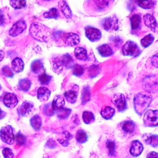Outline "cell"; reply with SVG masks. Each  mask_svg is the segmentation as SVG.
I'll use <instances>...</instances> for the list:
<instances>
[{"mask_svg": "<svg viewBox=\"0 0 158 158\" xmlns=\"http://www.w3.org/2000/svg\"><path fill=\"white\" fill-rule=\"evenodd\" d=\"M0 138L6 144L12 145L15 140L12 127L10 125L2 127L0 130Z\"/></svg>", "mask_w": 158, "mask_h": 158, "instance_id": "cell-5", "label": "cell"}, {"mask_svg": "<svg viewBox=\"0 0 158 158\" xmlns=\"http://www.w3.org/2000/svg\"><path fill=\"white\" fill-rule=\"evenodd\" d=\"M27 24L24 20H21L14 24L9 31V35L13 37L17 36L26 29Z\"/></svg>", "mask_w": 158, "mask_h": 158, "instance_id": "cell-8", "label": "cell"}, {"mask_svg": "<svg viewBox=\"0 0 158 158\" xmlns=\"http://www.w3.org/2000/svg\"><path fill=\"white\" fill-rule=\"evenodd\" d=\"M78 88L77 85H75L71 90L66 91L64 93V97L69 103L74 104L76 102L78 95Z\"/></svg>", "mask_w": 158, "mask_h": 158, "instance_id": "cell-12", "label": "cell"}, {"mask_svg": "<svg viewBox=\"0 0 158 158\" xmlns=\"http://www.w3.org/2000/svg\"><path fill=\"white\" fill-rule=\"evenodd\" d=\"M6 17L5 14L2 10H0V26H3L5 23Z\"/></svg>", "mask_w": 158, "mask_h": 158, "instance_id": "cell-46", "label": "cell"}, {"mask_svg": "<svg viewBox=\"0 0 158 158\" xmlns=\"http://www.w3.org/2000/svg\"><path fill=\"white\" fill-rule=\"evenodd\" d=\"M90 97H91V95H90L89 87L85 86L82 90V96H81L82 104L84 105L88 102L90 100Z\"/></svg>", "mask_w": 158, "mask_h": 158, "instance_id": "cell-32", "label": "cell"}, {"mask_svg": "<svg viewBox=\"0 0 158 158\" xmlns=\"http://www.w3.org/2000/svg\"><path fill=\"white\" fill-rule=\"evenodd\" d=\"M154 40V36L152 34H149V35L145 36L143 39H142L140 42H141L142 47L147 48L149 47L153 43Z\"/></svg>", "mask_w": 158, "mask_h": 158, "instance_id": "cell-35", "label": "cell"}, {"mask_svg": "<svg viewBox=\"0 0 158 158\" xmlns=\"http://www.w3.org/2000/svg\"><path fill=\"white\" fill-rule=\"evenodd\" d=\"M111 40H112V42H114V44L116 46H118L120 44H122V42H123L122 39L119 37H114Z\"/></svg>", "mask_w": 158, "mask_h": 158, "instance_id": "cell-47", "label": "cell"}, {"mask_svg": "<svg viewBox=\"0 0 158 158\" xmlns=\"http://www.w3.org/2000/svg\"><path fill=\"white\" fill-rule=\"evenodd\" d=\"M65 104L64 99L61 96H57L55 97L53 101H52V109L53 110H58L64 108Z\"/></svg>", "mask_w": 158, "mask_h": 158, "instance_id": "cell-20", "label": "cell"}, {"mask_svg": "<svg viewBox=\"0 0 158 158\" xmlns=\"http://www.w3.org/2000/svg\"><path fill=\"white\" fill-rule=\"evenodd\" d=\"M83 119L86 124H90L95 121V116L91 112L85 111L83 114Z\"/></svg>", "mask_w": 158, "mask_h": 158, "instance_id": "cell-34", "label": "cell"}, {"mask_svg": "<svg viewBox=\"0 0 158 158\" xmlns=\"http://www.w3.org/2000/svg\"><path fill=\"white\" fill-rule=\"evenodd\" d=\"M98 50L100 55L102 57H108L113 54L111 48L108 44H103L98 47Z\"/></svg>", "mask_w": 158, "mask_h": 158, "instance_id": "cell-21", "label": "cell"}, {"mask_svg": "<svg viewBox=\"0 0 158 158\" xmlns=\"http://www.w3.org/2000/svg\"><path fill=\"white\" fill-rule=\"evenodd\" d=\"M122 52L124 56L136 58L140 55L141 51L136 43L128 40L122 48Z\"/></svg>", "mask_w": 158, "mask_h": 158, "instance_id": "cell-3", "label": "cell"}, {"mask_svg": "<svg viewBox=\"0 0 158 158\" xmlns=\"http://www.w3.org/2000/svg\"><path fill=\"white\" fill-rule=\"evenodd\" d=\"M2 72L5 76L8 77H12L14 76L13 72L11 68L8 66H5L2 68Z\"/></svg>", "mask_w": 158, "mask_h": 158, "instance_id": "cell-45", "label": "cell"}, {"mask_svg": "<svg viewBox=\"0 0 158 158\" xmlns=\"http://www.w3.org/2000/svg\"><path fill=\"white\" fill-rule=\"evenodd\" d=\"M113 102L119 112H123L127 108L126 100L123 94H115L113 98Z\"/></svg>", "mask_w": 158, "mask_h": 158, "instance_id": "cell-6", "label": "cell"}, {"mask_svg": "<svg viewBox=\"0 0 158 158\" xmlns=\"http://www.w3.org/2000/svg\"><path fill=\"white\" fill-rule=\"evenodd\" d=\"M138 5L140 8L145 10L151 9L153 8L156 3V2L152 0L148 1H136Z\"/></svg>", "mask_w": 158, "mask_h": 158, "instance_id": "cell-28", "label": "cell"}, {"mask_svg": "<svg viewBox=\"0 0 158 158\" xmlns=\"http://www.w3.org/2000/svg\"><path fill=\"white\" fill-rule=\"evenodd\" d=\"M106 147L109 150V154L110 156H113L115 153V144L113 141L109 140L106 142Z\"/></svg>", "mask_w": 158, "mask_h": 158, "instance_id": "cell-42", "label": "cell"}, {"mask_svg": "<svg viewBox=\"0 0 158 158\" xmlns=\"http://www.w3.org/2000/svg\"><path fill=\"white\" fill-rule=\"evenodd\" d=\"M75 56L77 60L86 61L88 60L86 50L81 47H77L74 50Z\"/></svg>", "mask_w": 158, "mask_h": 158, "instance_id": "cell-22", "label": "cell"}, {"mask_svg": "<svg viewBox=\"0 0 158 158\" xmlns=\"http://www.w3.org/2000/svg\"><path fill=\"white\" fill-rule=\"evenodd\" d=\"M52 79V77L47 75L46 73L39 76V80L42 85H49Z\"/></svg>", "mask_w": 158, "mask_h": 158, "instance_id": "cell-39", "label": "cell"}, {"mask_svg": "<svg viewBox=\"0 0 158 158\" xmlns=\"http://www.w3.org/2000/svg\"><path fill=\"white\" fill-rule=\"evenodd\" d=\"M152 63L156 68H158V54H156L152 59Z\"/></svg>", "mask_w": 158, "mask_h": 158, "instance_id": "cell-48", "label": "cell"}, {"mask_svg": "<svg viewBox=\"0 0 158 158\" xmlns=\"http://www.w3.org/2000/svg\"><path fill=\"white\" fill-rule=\"evenodd\" d=\"M62 39L65 45L70 47L76 46L80 42V38L77 34L73 33H65L62 36Z\"/></svg>", "mask_w": 158, "mask_h": 158, "instance_id": "cell-7", "label": "cell"}, {"mask_svg": "<svg viewBox=\"0 0 158 158\" xmlns=\"http://www.w3.org/2000/svg\"><path fill=\"white\" fill-rule=\"evenodd\" d=\"M131 28L132 30H137L140 27L141 23V18L139 15L135 14L130 18Z\"/></svg>", "mask_w": 158, "mask_h": 158, "instance_id": "cell-25", "label": "cell"}, {"mask_svg": "<svg viewBox=\"0 0 158 158\" xmlns=\"http://www.w3.org/2000/svg\"><path fill=\"white\" fill-rule=\"evenodd\" d=\"M26 138L25 136L24 135L21 133H19L15 136V140L18 145L20 146H23L26 142Z\"/></svg>", "mask_w": 158, "mask_h": 158, "instance_id": "cell-43", "label": "cell"}, {"mask_svg": "<svg viewBox=\"0 0 158 158\" xmlns=\"http://www.w3.org/2000/svg\"><path fill=\"white\" fill-rule=\"evenodd\" d=\"M144 125L147 127H154L158 125V111L157 110H148L143 117Z\"/></svg>", "mask_w": 158, "mask_h": 158, "instance_id": "cell-4", "label": "cell"}, {"mask_svg": "<svg viewBox=\"0 0 158 158\" xmlns=\"http://www.w3.org/2000/svg\"><path fill=\"white\" fill-rule=\"evenodd\" d=\"M62 63L64 67L67 69H71L74 65L73 59L70 54L66 53L63 55L60 58Z\"/></svg>", "mask_w": 158, "mask_h": 158, "instance_id": "cell-23", "label": "cell"}, {"mask_svg": "<svg viewBox=\"0 0 158 158\" xmlns=\"http://www.w3.org/2000/svg\"><path fill=\"white\" fill-rule=\"evenodd\" d=\"M3 103L8 108L13 109L18 104V100L15 94L8 93L4 97Z\"/></svg>", "mask_w": 158, "mask_h": 158, "instance_id": "cell-13", "label": "cell"}, {"mask_svg": "<svg viewBox=\"0 0 158 158\" xmlns=\"http://www.w3.org/2000/svg\"><path fill=\"white\" fill-rule=\"evenodd\" d=\"M1 85H0V90H1Z\"/></svg>", "mask_w": 158, "mask_h": 158, "instance_id": "cell-52", "label": "cell"}, {"mask_svg": "<svg viewBox=\"0 0 158 158\" xmlns=\"http://www.w3.org/2000/svg\"><path fill=\"white\" fill-rule=\"evenodd\" d=\"M43 16L47 19H57L60 16V14L57 9L52 8L48 11L44 13Z\"/></svg>", "mask_w": 158, "mask_h": 158, "instance_id": "cell-30", "label": "cell"}, {"mask_svg": "<svg viewBox=\"0 0 158 158\" xmlns=\"http://www.w3.org/2000/svg\"><path fill=\"white\" fill-rule=\"evenodd\" d=\"M57 111H58L57 115L58 117H60L61 119H65L68 117L71 112V110L70 109H64V108H63L61 110Z\"/></svg>", "mask_w": 158, "mask_h": 158, "instance_id": "cell-41", "label": "cell"}, {"mask_svg": "<svg viewBox=\"0 0 158 158\" xmlns=\"http://www.w3.org/2000/svg\"><path fill=\"white\" fill-rule=\"evenodd\" d=\"M26 1L25 0H12L10 1L11 6L16 10H20L26 6Z\"/></svg>", "mask_w": 158, "mask_h": 158, "instance_id": "cell-37", "label": "cell"}, {"mask_svg": "<svg viewBox=\"0 0 158 158\" xmlns=\"http://www.w3.org/2000/svg\"><path fill=\"white\" fill-rule=\"evenodd\" d=\"M145 143L153 148H157L158 145V136L157 135H149L144 136Z\"/></svg>", "mask_w": 158, "mask_h": 158, "instance_id": "cell-26", "label": "cell"}, {"mask_svg": "<svg viewBox=\"0 0 158 158\" xmlns=\"http://www.w3.org/2000/svg\"><path fill=\"white\" fill-rule=\"evenodd\" d=\"M102 27L107 31H115L118 29V20L115 17H108L103 20Z\"/></svg>", "mask_w": 158, "mask_h": 158, "instance_id": "cell-10", "label": "cell"}, {"mask_svg": "<svg viewBox=\"0 0 158 158\" xmlns=\"http://www.w3.org/2000/svg\"><path fill=\"white\" fill-rule=\"evenodd\" d=\"M122 128L126 133H131L135 131V124L132 121H126L123 124Z\"/></svg>", "mask_w": 158, "mask_h": 158, "instance_id": "cell-33", "label": "cell"}, {"mask_svg": "<svg viewBox=\"0 0 158 158\" xmlns=\"http://www.w3.org/2000/svg\"><path fill=\"white\" fill-rule=\"evenodd\" d=\"M73 73L77 77L82 76L84 73V69L81 65L78 64H74L73 67Z\"/></svg>", "mask_w": 158, "mask_h": 158, "instance_id": "cell-40", "label": "cell"}, {"mask_svg": "<svg viewBox=\"0 0 158 158\" xmlns=\"http://www.w3.org/2000/svg\"><path fill=\"white\" fill-rule=\"evenodd\" d=\"M2 154L5 158H13L14 154L11 149L9 148H5L2 151Z\"/></svg>", "mask_w": 158, "mask_h": 158, "instance_id": "cell-44", "label": "cell"}, {"mask_svg": "<svg viewBox=\"0 0 158 158\" xmlns=\"http://www.w3.org/2000/svg\"><path fill=\"white\" fill-rule=\"evenodd\" d=\"M12 68L14 72L20 73L23 71L24 63L23 60L20 58H16L13 60L11 63Z\"/></svg>", "mask_w": 158, "mask_h": 158, "instance_id": "cell-19", "label": "cell"}, {"mask_svg": "<svg viewBox=\"0 0 158 158\" xmlns=\"http://www.w3.org/2000/svg\"><path fill=\"white\" fill-rule=\"evenodd\" d=\"M31 69L32 72L39 76L45 73L44 65L40 60H35L31 64Z\"/></svg>", "mask_w": 158, "mask_h": 158, "instance_id": "cell-16", "label": "cell"}, {"mask_svg": "<svg viewBox=\"0 0 158 158\" xmlns=\"http://www.w3.org/2000/svg\"><path fill=\"white\" fill-rule=\"evenodd\" d=\"M152 97L150 94L140 92L135 96L134 99V108L137 114L141 115L150 105Z\"/></svg>", "mask_w": 158, "mask_h": 158, "instance_id": "cell-2", "label": "cell"}, {"mask_svg": "<svg viewBox=\"0 0 158 158\" xmlns=\"http://www.w3.org/2000/svg\"><path fill=\"white\" fill-rule=\"evenodd\" d=\"M115 113V110L110 106H105L101 111L102 116L106 120L111 119Z\"/></svg>", "mask_w": 158, "mask_h": 158, "instance_id": "cell-24", "label": "cell"}, {"mask_svg": "<svg viewBox=\"0 0 158 158\" xmlns=\"http://www.w3.org/2000/svg\"><path fill=\"white\" fill-rule=\"evenodd\" d=\"M4 53L3 51L0 50V62L3 60L4 58Z\"/></svg>", "mask_w": 158, "mask_h": 158, "instance_id": "cell-51", "label": "cell"}, {"mask_svg": "<svg viewBox=\"0 0 158 158\" xmlns=\"http://www.w3.org/2000/svg\"><path fill=\"white\" fill-rule=\"evenodd\" d=\"M6 113L0 108V120H2L6 116Z\"/></svg>", "mask_w": 158, "mask_h": 158, "instance_id": "cell-50", "label": "cell"}, {"mask_svg": "<svg viewBox=\"0 0 158 158\" xmlns=\"http://www.w3.org/2000/svg\"><path fill=\"white\" fill-rule=\"evenodd\" d=\"M64 66L62 63L60 58H55L53 60V64H52V68L53 70L56 73H61L63 70Z\"/></svg>", "mask_w": 158, "mask_h": 158, "instance_id": "cell-29", "label": "cell"}, {"mask_svg": "<svg viewBox=\"0 0 158 158\" xmlns=\"http://www.w3.org/2000/svg\"><path fill=\"white\" fill-rule=\"evenodd\" d=\"M62 136L63 138H60L58 139L60 143L64 147H67L69 144L68 140L71 139L72 138V136L70 133L68 132H64L62 133Z\"/></svg>", "mask_w": 158, "mask_h": 158, "instance_id": "cell-38", "label": "cell"}, {"mask_svg": "<svg viewBox=\"0 0 158 158\" xmlns=\"http://www.w3.org/2000/svg\"><path fill=\"white\" fill-rule=\"evenodd\" d=\"M51 91L45 87H40L38 89L37 98L40 102L47 101L49 98Z\"/></svg>", "mask_w": 158, "mask_h": 158, "instance_id": "cell-17", "label": "cell"}, {"mask_svg": "<svg viewBox=\"0 0 158 158\" xmlns=\"http://www.w3.org/2000/svg\"><path fill=\"white\" fill-rule=\"evenodd\" d=\"M76 139L78 143L83 144L87 141L88 135L86 133L84 130H78L77 133Z\"/></svg>", "mask_w": 158, "mask_h": 158, "instance_id": "cell-36", "label": "cell"}, {"mask_svg": "<svg viewBox=\"0 0 158 158\" xmlns=\"http://www.w3.org/2000/svg\"><path fill=\"white\" fill-rule=\"evenodd\" d=\"M29 34L36 40L47 42L49 38V29L40 23H33L29 29Z\"/></svg>", "mask_w": 158, "mask_h": 158, "instance_id": "cell-1", "label": "cell"}, {"mask_svg": "<svg viewBox=\"0 0 158 158\" xmlns=\"http://www.w3.org/2000/svg\"><path fill=\"white\" fill-rule=\"evenodd\" d=\"M143 149L144 147L141 142L138 140H134L132 142L130 152L134 157H138L142 153Z\"/></svg>", "mask_w": 158, "mask_h": 158, "instance_id": "cell-15", "label": "cell"}, {"mask_svg": "<svg viewBox=\"0 0 158 158\" xmlns=\"http://www.w3.org/2000/svg\"><path fill=\"white\" fill-rule=\"evenodd\" d=\"M34 110V104L32 102L25 101L18 109L19 114L27 117L32 113Z\"/></svg>", "mask_w": 158, "mask_h": 158, "instance_id": "cell-11", "label": "cell"}, {"mask_svg": "<svg viewBox=\"0 0 158 158\" xmlns=\"http://www.w3.org/2000/svg\"><path fill=\"white\" fill-rule=\"evenodd\" d=\"M59 7L61 12L65 17L68 19H71L72 18L73 16L72 10L66 1H61L59 2Z\"/></svg>", "mask_w": 158, "mask_h": 158, "instance_id": "cell-18", "label": "cell"}, {"mask_svg": "<svg viewBox=\"0 0 158 158\" xmlns=\"http://www.w3.org/2000/svg\"><path fill=\"white\" fill-rule=\"evenodd\" d=\"M148 158H158V154L157 152H151L147 155Z\"/></svg>", "mask_w": 158, "mask_h": 158, "instance_id": "cell-49", "label": "cell"}, {"mask_svg": "<svg viewBox=\"0 0 158 158\" xmlns=\"http://www.w3.org/2000/svg\"><path fill=\"white\" fill-rule=\"evenodd\" d=\"M144 21L145 25L152 32H155L157 27V23L155 17L151 14H147L144 16Z\"/></svg>", "mask_w": 158, "mask_h": 158, "instance_id": "cell-14", "label": "cell"}, {"mask_svg": "<svg viewBox=\"0 0 158 158\" xmlns=\"http://www.w3.org/2000/svg\"><path fill=\"white\" fill-rule=\"evenodd\" d=\"M18 86L20 90L26 92L28 91L31 87V81L27 78L21 79L19 81Z\"/></svg>", "mask_w": 158, "mask_h": 158, "instance_id": "cell-31", "label": "cell"}, {"mask_svg": "<svg viewBox=\"0 0 158 158\" xmlns=\"http://www.w3.org/2000/svg\"><path fill=\"white\" fill-rule=\"evenodd\" d=\"M85 30L86 36L91 42H96L101 38V32L97 28L88 27H85Z\"/></svg>", "mask_w": 158, "mask_h": 158, "instance_id": "cell-9", "label": "cell"}, {"mask_svg": "<svg viewBox=\"0 0 158 158\" xmlns=\"http://www.w3.org/2000/svg\"><path fill=\"white\" fill-rule=\"evenodd\" d=\"M30 124L32 127L35 130H39L42 126V119L38 114H36L30 120Z\"/></svg>", "mask_w": 158, "mask_h": 158, "instance_id": "cell-27", "label": "cell"}]
</instances>
